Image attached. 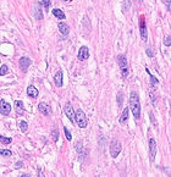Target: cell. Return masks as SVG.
I'll return each mask as SVG.
<instances>
[{
  "mask_svg": "<svg viewBox=\"0 0 171 177\" xmlns=\"http://www.w3.org/2000/svg\"><path fill=\"white\" fill-rule=\"evenodd\" d=\"M130 108L135 119L138 120L141 117V103H139V98L136 92H131L130 94Z\"/></svg>",
  "mask_w": 171,
  "mask_h": 177,
  "instance_id": "cell-1",
  "label": "cell"
},
{
  "mask_svg": "<svg viewBox=\"0 0 171 177\" xmlns=\"http://www.w3.org/2000/svg\"><path fill=\"white\" fill-rule=\"evenodd\" d=\"M117 63L120 66V69H121V73H122V77L123 78H126L128 76V72H130V69H128V62H127V59L125 55H117Z\"/></svg>",
  "mask_w": 171,
  "mask_h": 177,
  "instance_id": "cell-2",
  "label": "cell"
},
{
  "mask_svg": "<svg viewBox=\"0 0 171 177\" xmlns=\"http://www.w3.org/2000/svg\"><path fill=\"white\" fill-rule=\"evenodd\" d=\"M75 121L77 122L80 128H86L87 125H88V120H87V117H86V114L81 109H78L75 112Z\"/></svg>",
  "mask_w": 171,
  "mask_h": 177,
  "instance_id": "cell-3",
  "label": "cell"
},
{
  "mask_svg": "<svg viewBox=\"0 0 171 177\" xmlns=\"http://www.w3.org/2000/svg\"><path fill=\"white\" fill-rule=\"evenodd\" d=\"M122 150V146L121 143L119 142L117 139H113L111 143H110V155H111V158H117V155L120 153H121Z\"/></svg>",
  "mask_w": 171,
  "mask_h": 177,
  "instance_id": "cell-4",
  "label": "cell"
},
{
  "mask_svg": "<svg viewBox=\"0 0 171 177\" xmlns=\"http://www.w3.org/2000/svg\"><path fill=\"white\" fill-rule=\"evenodd\" d=\"M139 32H141V38L144 40V42H147L148 32H147V26H146L144 16H141V19H139Z\"/></svg>",
  "mask_w": 171,
  "mask_h": 177,
  "instance_id": "cell-5",
  "label": "cell"
},
{
  "mask_svg": "<svg viewBox=\"0 0 171 177\" xmlns=\"http://www.w3.org/2000/svg\"><path fill=\"white\" fill-rule=\"evenodd\" d=\"M156 152H158V147H156V142L154 138L149 139V156H150V161L155 160L156 156Z\"/></svg>",
  "mask_w": 171,
  "mask_h": 177,
  "instance_id": "cell-6",
  "label": "cell"
},
{
  "mask_svg": "<svg viewBox=\"0 0 171 177\" xmlns=\"http://www.w3.org/2000/svg\"><path fill=\"white\" fill-rule=\"evenodd\" d=\"M64 109H65V114L67 116V119L71 121V124H73V122H75V110H73L71 103L67 102L65 104V108H64Z\"/></svg>",
  "mask_w": 171,
  "mask_h": 177,
  "instance_id": "cell-7",
  "label": "cell"
},
{
  "mask_svg": "<svg viewBox=\"0 0 171 177\" xmlns=\"http://www.w3.org/2000/svg\"><path fill=\"white\" fill-rule=\"evenodd\" d=\"M10 111H11V105L9 103H6L4 99H1L0 100V114L4 116H7L10 114Z\"/></svg>",
  "mask_w": 171,
  "mask_h": 177,
  "instance_id": "cell-8",
  "label": "cell"
},
{
  "mask_svg": "<svg viewBox=\"0 0 171 177\" xmlns=\"http://www.w3.org/2000/svg\"><path fill=\"white\" fill-rule=\"evenodd\" d=\"M89 57V49L83 45V47L80 48V51H78V60L80 61H84Z\"/></svg>",
  "mask_w": 171,
  "mask_h": 177,
  "instance_id": "cell-9",
  "label": "cell"
},
{
  "mask_svg": "<svg viewBox=\"0 0 171 177\" xmlns=\"http://www.w3.org/2000/svg\"><path fill=\"white\" fill-rule=\"evenodd\" d=\"M32 65V60L30 57H21L20 59V69L22 70V72H27L28 67Z\"/></svg>",
  "mask_w": 171,
  "mask_h": 177,
  "instance_id": "cell-10",
  "label": "cell"
},
{
  "mask_svg": "<svg viewBox=\"0 0 171 177\" xmlns=\"http://www.w3.org/2000/svg\"><path fill=\"white\" fill-rule=\"evenodd\" d=\"M38 110H39L40 114L44 115V116H49L50 115V106L48 105L47 103H39Z\"/></svg>",
  "mask_w": 171,
  "mask_h": 177,
  "instance_id": "cell-11",
  "label": "cell"
},
{
  "mask_svg": "<svg viewBox=\"0 0 171 177\" xmlns=\"http://www.w3.org/2000/svg\"><path fill=\"white\" fill-rule=\"evenodd\" d=\"M33 16L36 20H43V12H42V5L38 3L34 5V10H33Z\"/></svg>",
  "mask_w": 171,
  "mask_h": 177,
  "instance_id": "cell-12",
  "label": "cell"
},
{
  "mask_svg": "<svg viewBox=\"0 0 171 177\" xmlns=\"http://www.w3.org/2000/svg\"><path fill=\"white\" fill-rule=\"evenodd\" d=\"M59 31H60V33H61L62 35H68V33H70V26H68L67 23H65V22H59Z\"/></svg>",
  "mask_w": 171,
  "mask_h": 177,
  "instance_id": "cell-13",
  "label": "cell"
},
{
  "mask_svg": "<svg viewBox=\"0 0 171 177\" xmlns=\"http://www.w3.org/2000/svg\"><path fill=\"white\" fill-rule=\"evenodd\" d=\"M62 77H64V75H62L61 70H59L56 73H55L54 82H55V85H56V87H62Z\"/></svg>",
  "mask_w": 171,
  "mask_h": 177,
  "instance_id": "cell-14",
  "label": "cell"
},
{
  "mask_svg": "<svg viewBox=\"0 0 171 177\" xmlns=\"http://www.w3.org/2000/svg\"><path fill=\"white\" fill-rule=\"evenodd\" d=\"M13 106H15V111L17 112L18 115H23L25 109H23V104H22L21 100H15V103H13Z\"/></svg>",
  "mask_w": 171,
  "mask_h": 177,
  "instance_id": "cell-15",
  "label": "cell"
},
{
  "mask_svg": "<svg viewBox=\"0 0 171 177\" xmlns=\"http://www.w3.org/2000/svg\"><path fill=\"white\" fill-rule=\"evenodd\" d=\"M38 94H39V92H38V89H37L34 85H30V87L27 88V95H28V97L37 98V97H38Z\"/></svg>",
  "mask_w": 171,
  "mask_h": 177,
  "instance_id": "cell-16",
  "label": "cell"
},
{
  "mask_svg": "<svg viewBox=\"0 0 171 177\" xmlns=\"http://www.w3.org/2000/svg\"><path fill=\"white\" fill-rule=\"evenodd\" d=\"M52 13H53L55 17H56V19H59V20H65V17H66L65 13H64V11L60 10V9H53Z\"/></svg>",
  "mask_w": 171,
  "mask_h": 177,
  "instance_id": "cell-17",
  "label": "cell"
},
{
  "mask_svg": "<svg viewBox=\"0 0 171 177\" xmlns=\"http://www.w3.org/2000/svg\"><path fill=\"white\" fill-rule=\"evenodd\" d=\"M127 119H128V108H125L121 116H120V119H119L120 124H125V122L127 121Z\"/></svg>",
  "mask_w": 171,
  "mask_h": 177,
  "instance_id": "cell-18",
  "label": "cell"
},
{
  "mask_svg": "<svg viewBox=\"0 0 171 177\" xmlns=\"http://www.w3.org/2000/svg\"><path fill=\"white\" fill-rule=\"evenodd\" d=\"M146 71L148 72V75H149V77H150V88H155V84L158 83V79H156L155 77L149 72V69H147Z\"/></svg>",
  "mask_w": 171,
  "mask_h": 177,
  "instance_id": "cell-19",
  "label": "cell"
},
{
  "mask_svg": "<svg viewBox=\"0 0 171 177\" xmlns=\"http://www.w3.org/2000/svg\"><path fill=\"white\" fill-rule=\"evenodd\" d=\"M50 137H52L53 142H58V140H59V131L56 128H54L52 131V133H50Z\"/></svg>",
  "mask_w": 171,
  "mask_h": 177,
  "instance_id": "cell-20",
  "label": "cell"
},
{
  "mask_svg": "<svg viewBox=\"0 0 171 177\" xmlns=\"http://www.w3.org/2000/svg\"><path fill=\"white\" fill-rule=\"evenodd\" d=\"M131 7V0H123L122 1V11L126 12Z\"/></svg>",
  "mask_w": 171,
  "mask_h": 177,
  "instance_id": "cell-21",
  "label": "cell"
},
{
  "mask_svg": "<svg viewBox=\"0 0 171 177\" xmlns=\"http://www.w3.org/2000/svg\"><path fill=\"white\" fill-rule=\"evenodd\" d=\"M12 142V138L10 137H4V136H0V143L5 144V146H7V144H10Z\"/></svg>",
  "mask_w": 171,
  "mask_h": 177,
  "instance_id": "cell-22",
  "label": "cell"
},
{
  "mask_svg": "<svg viewBox=\"0 0 171 177\" xmlns=\"http://www.w3.org/2000/svg\"><path fill=\"white\" fill-rule=\"evenodd\" d=\"M0 155L9 158V156H12V152L9 150V149H3V150H0Z\"/></svg>",
  "mask_w": 171,
  "mask_h": 177,
  "instance_id": "cell-23",
  "label": "cell"
},
{
  "mask_svg": "<svg viewBox=\"0 0 171 177\" xmlns=\"http://www.w3.org/2000/svg\"><path fill=\"white\" fill-rule=\"evenodd\" d=\"M7 72H9V67L6 65H3L0 67V76H5Z\"/></svg>",
  "mask_w": 171,
  "mask_h": 177,
  "instance_id": "cell-24",
  "label": "cell"
},
{
  "mask_svg": "<svg viewBox=\"0 0 171 177\" xmlns=\"http://www.w3.org/2000/svg\"><path fill=\"white\" fill-rule=\"evenodd\" d=\"M122 103H123V94L119 93L117 94V105H119V108L122 106Z\"/></svg>",
  "mask_w": 171,
  "mask_h": 177,
  "instance_id": "cell-25",
  "label": "cell"
},
{
  "mask_svg": "<svg viewBox=\"0 0 171 177\" xmlns=\"http://www.w3.org/2000/svg\"><path fill=\"white\" fill-rule=\"evenodd\" d=\"M27 127H28V125H27L26 121H21V122H20V130L22 131V132H26V131H27Z\"/></svg>",
  "mask_w": 171,
  "mask_h": 177,
  "instance_id": "cell-26",
  "label": "cell"
},
{
  "mask_svg": "<svg viewBox=\"0 0 171 177\" xmlns=\"http://www.w3.org/2000/svg\"><path fill=\"white\" fill-rule=\"evenodd\" d=\"M164 44L166 45V47H171V35L169 34V35H166L165 37V39H164Z\"/></svg>",
  "mask_w": 171,
  "mask_h": 177,
  "instance_id": "cell-27",
  "label": "cell"
},
{
  "mask_svg": "<svg viewBox=\"0 0 171 177\" xmlns=\"http://www.w3.org/2000/svg\"><path fill=\"white\" fill-rule=\"evenodd\" d=\"M64 132H65V136H66V139L67 140H71L72 139V136L70 133V131H68L67 127H64Z\"/></svg>",
  "mask_w": 171,
  "mask_h": 177,
  "instance_id": "cell-28",
  "label": "cell"
},
{
  "mask_svg": "<svg viewBox=\"0 0 171 177\" xmlns=\"http://www.w3.org/2000/svg\"><path fill=\"white\" fill-rule=\"evenodd\" d=\"M42 3H43V6L47 11H49V6H50V0H42Z\"/></svg>",
  "mask_w": 171,
  "mask_h": 177,
  "instance_id": "cell-29",
  "label": "cell"
},
{
  "mask_svg": "<svg viewBox=\"0 0 171 177\" xmlns=\"http://www.w3.org/2000/svg\"><path fill=\"white\" fill-rule=\"evenodd\" d=\"M146 54H147V55L149 56V57H153V56H154V53H153V49H152V48H147Z\"/></svg>",
  "mask_w": 171,
  "mask_h": 177,
  "instance_id": "cell-30",
  "label": "cell"
},
{
  "mask_svg": "<svg viewBox=\"0 0 171 177\" xmlns=\"http://www.w3.org/2000/svg\"><path fill=\"white\" fill-rule=\"evenodd\" d=\"M76 150H77L78 153L82 152V142H77V143H76Z\"/></svg>",
  "mask_w": 171,
  "mask_h": 177,
  "instance_id": "cell-31",
  "label": "cell"
},
{
  "mask_svg": "<svg viewBox=\"0 0 171 177\" xmlns=\"http://www.w3.org/2000/svg\"><path fill=\"white\" fill-rule=\"evenodd\" d=\"M164 4L166 5V7H168V10L170 11V10H171V6H170V0H164Z\"/></svg>",
  "mask_w": 171,
  "mask_h": 177,
  "instance_id": "cell-32",
  "label": "cell"
},
{
  "mask_svg": "<svg viewBox=\"0 0 171 177\" xmlns=\"http://www.w3.org/2000/svg\"><path fill=\"white\" fill-rule=\"evenodd\" d=\"M22 165H23V162H22V161H17V162H16V165H15V167H16V169H20V167H21Z\"/></svg>",
  "mask_w": 171,
  "mask_h": 177,
  "instance_id": "cell-33",
  "label": "cell"
},
{
  "mask_svg": "<svg viewBox=\"0 0 171 177\" xmlns=\"http://www.w3.org/2000/svg\"><path fill=\"white\" fill-rule=\"evenodd\" d=\"M64 1H68V0H64Z\"/></svg>",
  "mask_w": 171,
  "mask_h": 177,
  "instance_id": "cell-34",
  "label": "cell"
}]
</instances>
